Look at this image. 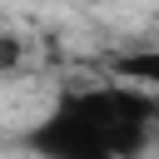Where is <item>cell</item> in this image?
<instances>
[{
  "label": "cell",
  "instance_id": "3",
  "mask_svg": "<svg viewBox=\"0 0 159 159\" xmlns=\"http://www.w3.org/2000/svg\"><path fill=\"white\" fill-rule=\"evenodd\" d=\"M15 60H20V45L10 35H0V65H15Z\"/></svg>",
  "mask_w": 159,
  "mask_h": 159
},
{
  "label": "cell",
  "instance_id": "1",
  "mask_svg": "<svg viewBox=\"0 0 159 159\" xmlns=\"http://www.w3.org/2000/svg\"><path fill=\"white\" fill-rule=\"evenodd\" d=\"M154 114L159 99L119 80H99L65 89L25 144L40 159H139L154 139Z\"/></svg>",
  "mask_w": 159,
  "mask_h": 159
},
{
  "label": "cell",
  "instance_id": "2",
  "mask_svg": "<svg viewBox=\"0 0 159 159\" xmlns=\"http://www.w3.org/2000/svg\"><path fill=\"white\" fill-rule=\"evenodd\" d=\"M114 80L129 84V89H139V94H149V99H159V45L124 50L114 60Z\"/></svg>",
  "mask_w": 159,
  "mask_h": 159
}]
</instances>
